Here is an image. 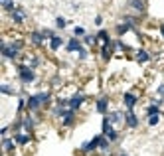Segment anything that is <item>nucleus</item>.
Returning a JSON list of instances; mask_svg holds the SVG:
<instances>
[{
	"label": "nucleus",
	"instance_id": "nucleus-14",
	"mask_svg": "<svg viewBox=\"0 0 164 156\" xmlns=\"http://www.w3.org/2000/svg\"><path fill=\"white\" fill-rule=\"evenodd\" d=\"M136 60H139V63H143V61H148V53H146L144 50H140V51H139V56H136Z\"/></svg>",
	"mask_w": 164,
	"mask_h": 156
},
{
	"label": "nucleus",
	"instance_id": "nucleus-15",
	"mask_svg": "<svg viewBox=\"0 0 164 156\" xmlns=\"http://www.w3.org/2000/svg\"><path fill=\"white\" fill-rule=\"evenodd\" d=\"M14 142H16V140H10V138H4V142H2L4 150H12V148H14Z\"/></svg>",
	"mask_w": 164,
	"mask_h": 156
},
{
	"label": "nucleus",
	"instance_id": "nucleus-17",
	"mask_svg": "<svg viewBox=\"0 0 164 156\" xmlns=\"http://www.w3.org/2000/svg\"><path fill=\"white\" fill-rule=\"evenodd\" d=\"M0 2H2V6L6 10H14V2H12V0H0Z\"/></svg>",
	"mask_w": 164,
	"mask_h": 156
},
{
	"label": "nucleus",
	"instance_id": "nucleus-11",
	"mask_svg": "<svg viewBox=\"0 0 164 156\" xmlns=\"http://www.w3.org/2000/svg\"><path fill=\"white\" fill-rule=\"evenodd\" d=\"M14 140L18 142V144H26V142L30 140V136H28V134H16V136H14Z\"/></svg>",
	"mask_w": 164,
	"mask_h": 156
},
{
	"label": "nucleus",
	"instance_id": "nucleus-24",
	"mask_svg": "<svg viewBox=\"0 0 164 156\" xmlns=\"http://www.w3.org/2000/svg\"><path fill=\"white\" fill-rule=\"evenodd\" d=\"M123 156H127V154H123Z\"/></svg>",
	"mask_w": 164,
	"mask_h": 156
},
{
	"label": "nucleus",
	"instance_id": "nucleus-16",
	"mask_svg": "<svg viewBox=\"0 0 164 156\" xmlns=\"http://www.w3.org/2000/svg\"><path fill=\"white\" fill-rule=\"evenodd\" d=\"M146 115H148V117H154V115H158V107H156V105L148 107V109H146Z\"/></svg>",
	"mask_w": 164,
	"mask_h": 156
},
{
	"label": "nucleus",
	"instance_id": "nucleus-4",
	"mask_svg": "<svg viewBox=\"0 0 164 156\" xmlns=\"http://www.w3.org/2000/svg\"><path fill=\"white\" fill-rule=\"evenodd\" d=\"M83 99H85L83 95H77V97H73V99L69 101V109H71V111H77V109H79V105L83 103Z\"/></svg>",
	"mask_w": 164,
	"mask_h": 156
},
{
	"label": "nucleus",
	"instance_id": "nucleus-19",
	"mask_svg": "<svg viewBox=\"0 0 164 156\" xmlns=\"http://www.w3.org/2000/svg\"><path fill=\"white\" fill-rule=\"evenodd\" d=\"M158 121H160V119H158V115H154V117H150V119H148V125L154 127V125H158Z\"/></svg>",
	"mask_w": 164,
	"mask_h": 156
},
{
	"label": "nucleus",
	"instance_id": "nucleus-12",
	"mask_svg": "<svg viewBox=\"0 0 164 156\" xmlns=\"http://www.w3.org/2000/svg\"><path fill=\"white\" fill-rule=\"evenodd\" d=\"M59 46H62V38L53 36V38H52V42H50V47H52V50H57Z\"/></svg>",
	"mask_w": 164,
	"mask_h": 156
},
{
	"label": "nucleus",
	"instance_id": "nucleus-23",
	"mask_svg": "<svg viewBox=\"0 0 164 156\" xmlns=\"http://www.w3.org/2000/svg\"><path fill=\"white\" fill-rule=\"evenodd\" d=\"M160 32H162V36H164V24H162V28H160Z\"/></svg>",
	"mask_w": 164,
	"mask_h": 156
},
{
	"label": "nucleus",
	"instance_id": "nucleus-2",
	"mask_svg": "<svg viewBox=\"0 0 164 156\" xmlns=\"http://www.w3.org/2000/svg\"><path fill=\"white\" fill-rule=\"evenodd\" d=\"M20 79L24 83H32L36 79V75H34V71H32L30 67H26V65H20Z\"/></svg>",
	"mask_w": 164,
	"mask_h": 156
},
{
	"label": "nucleus",
	"instance_id": "nucleus-5",
	"mask_svg": "<svg viewBox=\"0 0 164 156\" xmlns=\"http://www.w3.org/2000/svg\"><path fill=\"white\" fill-rule=\"evenodd\" d=\"M127 125H129V127H133V128L139 125V121H136V117H134L133 109H129V111H127Z\"/></svg>",
	"mask_w": 164,
	"mask_h": 156
},
{
	"label": "nucleus",
	"instance_id": "nucleus-7",
	"mask_svg": "<svg viewBox=\"0 0 164 156\" xmlns=\"http://www.w3.org/2000/svg\"><path fill=\"white\" fill-rule=\"evenodd\" d=\"M130 6L139 12H144V0H130Z\"/></svg>",
	"mask_w": 164,
	"mask_h": 156
},
{
	"label": "nucleus",
	"instance_id": "nucleus-6",
	"mask_svg": "<svg viewBox=\"0 0 164 156\" xmlns=\"http://www.w3.org/2000/svg\"><path fill=\"white\" fill-rule=\"evenodd\" d=\"M134 103H136V95H133V93H127V95H125V105H127L129 109H133Z\"/></svg>",
	"mask_w": 164,
	"mask_h": 156
},
{
	"label": "nucleus",
	"instance_id": "nucleus-3",
	"mask_svg": "<svg viewBox=\"0 0 164 156\" xmlns=\"http://www.w3.org/2000/svg\"><path fill=\"white\" fill-rule=\"evenodd\" d=\"M22 44H14V46H2V53L6 57H16L18 56V50H20Z\"/></svg>",
	"mask_w": 164,
	"mask_h": 156
},
{
	"label": "nucleus",
	"instance_id": "nucleus-22",
	"mask_svg": "<svg viewBox=\"0 0 164 156\" xmlns=\"http://www.w3.org/2000/svg\"><path fill=\"white\" fill-rule=\"evenodd\" d=\"M0 91H2V93H10V87H8V85H2Z\"/></svg>",
	"mask_w": 164,
	"mask_h": 156
},
{
	"label": "nucleus",
	"instance_id": "nucleus-8",
	"mask_svg": "<svg viewBox=\"0 0 164 156\" xmlns=\"http://www.w3.org/2000/svg\"><path fill=\"white\" fill-rule=\"evenodd\" d=\"M107 103H109L107 97H101L99 103H97V111H99V113H107Z\"/></svg>",
	"mask_w": 164,
	"mask_h": 156
},
{
	"label": "nucleus",
	"instance_id": "nucleus-9",
	"mask_svg": "<svg viewBox=\"0 0 164 156\" xmlns=\"http://www.w3.org/2000/svg\"><path fill=\"white\" fill-rule=\"evenodd\" d=\"M43 38H46V36H43V32H42V34H40V32H32V40H34V44H42Z\"/></svg>",
	"mask_w": 164,
	"mask_h": 156
},
{
	"label": "nucleus",
	"instance_id": "nucleus-13",
	"mask_svg": "<svg viewBox=\"0 0 164 156\" xmlns=\"http://www.w3.org/2000/svg\"><path fill=\"white\" fill-rule=\"evenodd\" d=\"M75 50H81V46H79L77 40H71V42L67 44V51H75Z\"/></svg>",
	"mask_w": 164,
	"mask_h": 156
},
{
	"label": "nucleus",
	"instance_id": "nucleus-20",
	"mask_svg": "<svg viewBox=\"0 0 164 156\" xmlns=\"http://www.w3.org/2000/svg\"><path fill=\"white\" fill-rule=\"evenodd\" d=\"M75 36H85V28L77 26V28H75Z\"/></svg>",
	"mask_w": 164,
	"mask_h": 156
},
{
	"label": "nucleus",
	"instance_id": "nucleus-1",
	"mask_svg": "<svg viewBox=\"0 0 164 156\" xmlns=\"http://www.w3.org/2000/svg\"><path fill=\"white\" fill-rule=\"evenodd\" d=\"M48 101H50V93H38V95H34V97H30V101H28V109H30V111H36L40 105L48 103Z\"/></svg>",
	"mask_w": 164,
	"mask_h": 156
},
{
	"label": "nucleus",
	"instance_id": "nucleus-10",
	"mask_svg": "<svg viewBox=\"0 0 164 156\" xmlns=\"http://www.w3.org/2000/svg\"><path fill=\"white\" fill-rule=\"evenodd\" d=\"M12 20L14 22H22L24 20V12L22 10H12Z\"/></svg>",
	"mask_w": 164,
	"mask_h": 156
},
{
	"label": "nucleus",
	"instance_id": "nucleus-18",
	"mask_svg": "<svg viewBox=\"0 0 164 156\" xmlns=\"http://www.w3.org/2000/svg\"><path fill=\"white\" fill-rule=\"evenodd\" d=\"M107 138H109V140H117V131H113V128H111V131L107 132Z\"/></svg>",
	"mask_w": 164,
	"mask_h": 156
},
{
	"label": "nucleus",
	"instance_id": "nucleus-21",
	"mask_svg": "<svg viewBox=\"0 0 164 156\" xmlns=\"http://www.w3.org/2000/svg\"><path fill=\"white\" fill-rule=\"evenodd\" d=\"M56 24H57V28H65V20H63V18H57Z\"/></svg>",
	"mask_w": 164,
	"mask_h": 156
}]
</instances>
